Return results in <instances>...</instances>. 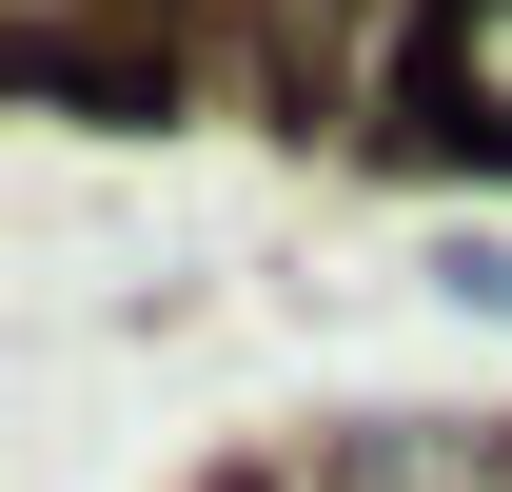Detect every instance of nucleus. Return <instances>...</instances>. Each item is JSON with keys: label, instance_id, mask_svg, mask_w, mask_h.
Wrapping results in <instances>:
<instances>
[{"label": "nucleus", "instance_id": "nucleus-1", "mask_svg": "<svg viewBox=\"0 0 512 492\" xmlns=\"http://www.w3.org/2000/svg\"><path fill=\"white\" fill-rule=\"evenodd\" d=\"M394 158H512V0H414L394 20Z\"/></svg>", "mask_w": 512, "mask_h": 492}, {"label": "nucleus", "instance_id": "nucleus-2", "mask_svg": "<svg viewBox=\"0 0 512 492\" xmlns=\"http://www.w3.org/2000/svg\"><path fill=\"white\" fill-rule=\"evenodd\" d=\"M316 492H512V414H375L316 453Z\"/></svg>", "mask_w": 512, "mask_h": 492}, {"label": "nucleus", "instance_id": "nucleus-3", "mask_svg": "<svg viewBox=\"0 0 512 492\" xmlns=\"http://www.w3.org/2000/svg\"><path fill=\"white\" fill-rule=\"evenodd\" d=\"M434 276H453V296H473V315H512V237H453Z\"/></svg>", "mask_w": 512, "mask_h": 492}]
</instances>
